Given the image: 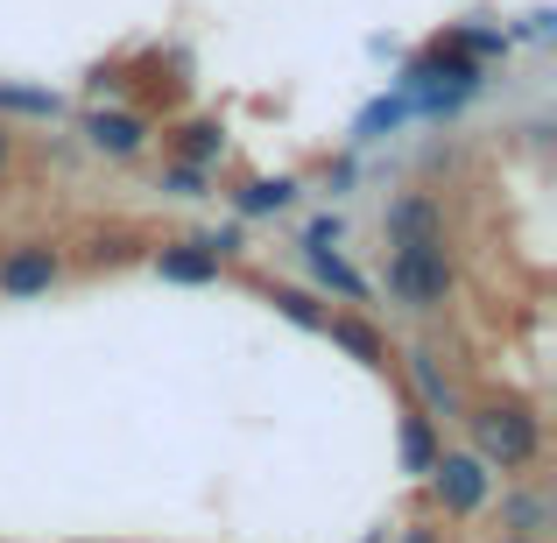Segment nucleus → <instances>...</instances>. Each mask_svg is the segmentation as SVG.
<instances>
[{
  "label": "nucleus",
  "mask_w": 557,
  "mask_h": 543,
  "mask_svg": "<svg viewBox=\"0 0 557 543\" xmlns=\"http://www.w3.org/2000/svg\"><path fill=\"white\" fill-rule=\"evenodd\" d=\"M388 289L409 304V311H437V304L451 297L445 233H431V240H395V255H388Z\"/></svg>",
  "instance_id": "nucleus-1"
},
{
  "label": "nucleus",
  "mask_w": 557,
  "mask_h": 543,
  "mask_svg": "<svg viewBox=\"0 0 557 543\" xmlns=\"http://www.w3.org/2000/svg\"><path fill=\"white\" fill-rule=\"evenodd\" d=\"M473 437H480V459L494 466H530L544 452V431H536L530 409H487V417H473Z\"/></svg>",
  "instance_id": "nucleus-2"
},
{
  "label": "nucleus",
  "mask_w": 557,
  "mask_h": 543,
  "mask_svg": "<svg viewBox=\"0 0 557 543\" xmlns=\"http://www.w3.org/2000/svg\"><path fill=\"white\" fill-rule=\"evenodd\" d=\"M431 473H437V502H445L451 516H480V502H487V459L445 452V459H437Z\"/></svg>",
  "instance_id": "nucleus-3"
},
{
  "label": "nucleus",
  "mask_w": 557,
  "mask_h": 543,
  "mask_svg": "<svg viewBox=\"0 0 557 543\" xmlns=\"http://www.w3.org/2000/svg\"><path fill=\"white\" fill-rule=\"evenodd\" d=\"M50 283H57V255L42 240L14 247V255L0 261V297H42Z\"/></svg>",
  "instance_id": "nucleus-4"
},
{
  "label": "nucleus",
  "mask_w": 557,
  "mask_h": 543,
  "mask_svg": "<svg viewBox=\"0 0 557 543\" xmlns=\"http://www.w3.org/2000/svg\"><path fill=\"white\" fill-rule=\"evenodd\" d=\"M431 233H445L437 198L431 190H403V198L388 205V240H431Z\"/></svg>",
  "instance_id": "nucleus-5"
},
{
  "label": "nucleus",
  "mask_w": 557,
  "mask_h": 543,
  "mask_svg": "<svg viewBox=\"0 0 557 543\" xmlns=\"http://www.w3.org/2000/svg\"><path fill=\"white\" fill-rule=\"evenodd\" d=\"M141 135H149V127H141L135 113H92V121H85V141H92L99 156H135Z\"/></svg>",
  "instance_id": "nucleus-6"
},
{
  "label": "nucleus",
  "mask_w": 557,
  "mask_h": 543,
  "mask_svg": "<svg viewBox=\"0 0 557 543\" xmlns=\"http://www.w3.org/2000/svg\"><path fill=\"white\" fill-rule=\"evenodd\" d=\"M156 269L170 275V283H212L219 275V255H212V240H184V247H163V261Z\"/></svg>",
  "instance_id": "nucleus-7"
},
{
  "label": "nucleus",
  "mask_w": 557,
  "mask_h": 543,
  "mask_svg": "<svg viewBox=\"0 0 557 543\" xmlns=\"http://www.w3.org/2000/svg\"><path fill=\"white\" fill-rule=\"evenodd\" d=\"M311 269H318V283H325V289H339L346 304H368V275H360V269H346V261H339V247H311Z\"/></svg>",
  "instance_id": "nucleus-8"
},
{
  "label": "nucleus",
  "mask_w": 557,
  "mask_h": 543,
  "mask_svg": "<svg viewBox=\"0 0 557 543\" xmlns=\"http://www.w3.org/2000/svg\"><path fill=\"white\" fill-rule=\"evenodd\" d=\"M289 198H297V184H289V177H261V184L240 190V212H283Z\"/></svg>",
  "instance_id": "nucleus-9"
},
{
  "label": "nucleus",
  "mask_w": 557,
  "mask_h": 543,
  "mask_svg": "<svg viewBox=\"0 0 557 543\" xmlns=\"http://www.w3.org/2000/svg\"><path fill=\"white\" fill-rule=\"evenodd\" d=\"M403 459H409V473H431V466H437V445H431V423H423V417L403 423Z\"/></svg>",
  "instance_id": "nucleus-10"
},
{
  "label": "nucleus",
  "mask_w": 557,
  "mask_h": 543,
  "mask_svg": "<svg viewBox=\"0 0 557 543\" xmlns=\"http://www.w3.org/2000/svg\"><path fill=\"white\" fill-rule=\"evenodd\" d=\"M0 107L8 113H36V121H57V92H28V85H0Z\"/></svg>",
  "instance_id": "nucleus-11"
},
{
  "label": "nucleus",
  "mask_w": 557,
  "mask_h": 543,
  "mask_svg": "<svg viewBox=\"0 0 557 543\" xmlns=\"http://www.w3.org/2000/svg\"><path fill=\"white\" fill-rule=\"evenodd\" d=\"M325 332H332V340H339V346H346V354H360V360H381V340H374V332H368V325H354V318H332V325H325Z\"/></svg>",
  "instance_id": "nucleus-12"
},
{
  "label": "nucleus",
  "mask_w": 557,
  "mask_h": 543,
  "mask_svg": "<svg viewBox=\"0 0 557 543\" xmlns=\"http://www.w3.org/2000/svg\"><path fill=\"white\" fill-rule=\"evenodd\" d=\"M409 374H417V388H423V395H431V403H437V409H451V381H445V374H437V360H431V354H409Z\"/></svg>",
  "instance_id": "nucleus-13"
},
{
  "label": "nucleus",
  "mask_w": 557,
  "mask_h": 543,
  "mask_svg": "<svg viewBox=\"0 0 557 543\" xmlns=\"http://www.w3.org/2000/svg\"><path fill=\"white\" fill-rule=\"evenodd\" d=\"M275 304H283V318H297V325H325V318H318V304L311 297H304V289H275Z\"/></svg>",
  "instance_id": "nucleus-14"
},
{
  "label": "nucleus",
  "mask_w": 557,
  "mask_h": 543,
  "mask_svg": "<svg viewBox=\"0 0 557 543\" xmlns=\"http://www.w3.org/2000/svg\"><path fill=\"white\" fill-rule=\"evenodd\" d=\"M184 149H190V163H205V156H219V127H212V121L184 127Z\"/></svg>",
  "instance_id": "nucleus-15"
},
{
  "label": "nucleus",
  "mask_w": 557,
  "mask_h": 543,
  "mask_svg": "<svg viewBox=\"0 0 557 543\" xmlns=\"http://www.w3.org/2000/svg\"><path fill=\"white\" fill-rule=\"evenodd\" d=\"M311 247H339V212H325V219L311 226Z\"/></svg>",
  "instance_id": "nucleus-16"
},
{
  "label": "nucleus",
  "mask_w": 557,
  "mask_h": 543,
  "mask_svg": "<svg viewBox=\"0 0 557 543\" xmlns=\"http://www.w3.org/2000/svg\"><path fill=\"white\" fill-rule=\"evenodd\" d=\"M508 522H522V530H536V522H544V508H536V502H508Z\"/></svg>",
  "instance_id": "nucleus-17"
},
{
  "label": "nucleus",
  "mask_w": 557,
  "mask_h": 543,
  "mask_svg": "<svg viewBox=\"0 0 557 543\" xmlns=\"http://www.w3.org/2000/svg\"><path fill=\"white\" fill-rule=\"evenodd\" d=\"M198 184H205V177H198L190 163H184V170H170V190H184V198H198Z\"/></svg>",
  "instance_id": "nucleus-18"
},
{
  "label": "nucleus",
  "mask_w": 557,
  "mask_h": 543,
  "mask_svg": "<svg viewBox=\"0 0 557 543\" xmlns=\"http://www.w3.org/2000/svg\"><path fill=\"white\" fill-rule=\"evenodd\" d=\"M14 163V141H8V127H0V170H8Z\"/></svg>",
  "instance_id": "nucleus-19"
},
{
  "label": "nucleus",
  "mask_w": 557,
  "mask_h": 543,
  "mask_svg": "<svg viewBox=\"0 0 557 543\" xmlns=\"http://www.w3.org/2000/svg\"><path fill=\"white\" fill-rule=\"evenodd\" d=\"M403 543H437V536H431V530H409V536H403Z\"/></svg>",
  "instance_id": "nucleus-20"
}]
</instances>
